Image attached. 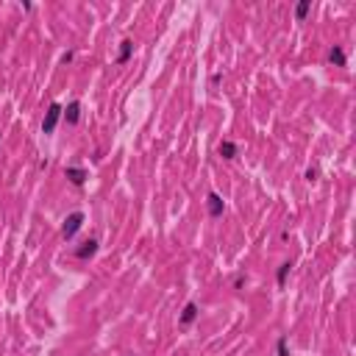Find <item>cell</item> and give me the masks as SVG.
Listing matches in <instances>:
<instances>
[{"label":"cell","mask_w":356,"mask_h":356,"mask_svg":"<svg viewBox=\"0 0 356 356\" xmlns=\"http://www.w3.org/2000/svg\"><path fill=\"white\" fill-rule=\"evenodd\" d=\"M61 112H64V109H61L59 103H50V106H47L45 120H42V134H53V131H56V122H59Z\"/></svg>","instance_id":"obj_1"},{"label":"cell","mask_w":356,"mask_h":356,"mask_svg":"<svg viewBox=\"0 0 356 356\" xmlns=\"http://www.w3.org/2000/svg\"><path fill=\"white\" fill-rule=\"evenodd\" d=\"M84 226V214L81 212H72L67 220H64V228H61V234H64V239H72V237L78 234V228Z\"/></svg>","instance_id":"obj_2"},{"label":"cell","mask_w":356,"mask_h":356,"mask_svg":"<svg viewBox=\"0 0 356 356\" xmlns=\"http://www.w3.org/2000/svg\"><path fill=\"white\" fill-rule=\"evenodd\" d=\"M206 203H209V214H212V217H220L223 209H226V203H223V198H220L217 192H209Z\"/></svg>","instance_id":"obj_3"},{"label":"cell","mask_w":356,"mask_h":356,"mask_svg":"<svg viewBox=\"0 0 356 356\" xmlns=\"http://www.w3.org/2000/svg\"><path fill=\"white\" fill-rule=\"evenodd\" d=\"M64 175H67L70 184H75V187H81V184L89 178L87 170H81V167H64Z\"/></svg>","instance_id":"obj_4"},{"label":"cell","mask_w":356,"mask_h":356,"mask_svg":"<svg viewBox=\"0 0 356 356\" xmlns=\"http://www.w3.org/2000/svg\"><path fill=\"white\" fill-rule=\"evenodd\" d=\"M198 314H200V309H198V304H187L184 306V312H181V326H192V323L198 320Z\"/></svg>","instance_id":"obj_5"},{"label":"cell","mask_w":356,"mask_h":356,"mask_svg":"<svg viewBox=\"0 0 356 356\" xmlns=\"http://www.w3.org/2000/svg\"><path fill=\"white\" fill-rule=\"evenodd\" d=\"M95 251H97V239H87V242H81V248H75V256L89 259V256H95Z\"/></svg>","instance_id":"obj_6"},{"label":"cell","mask_w":356,"mask_h":356,"mask_svg":"<svg viewBox=\"0 0 356 356\" xmlns=\"http://www.w3.org/2000/svg\"><path fill=\"white\" fill-rule=\"evenodd\" d=\"M64 120H67V125H75V122L81 120V103H78V100H72V103L67 106V112H64Z\"/></svg>","instance_id":"obj_7"},{"label":"cell","mask_w":356,"mask_h":356,"mask_svg":"<svg viewBox=\"0 0 356 356\" xmlns=\"http://www.w3.org/2000/svg\"><path fill=\"white\" fill-rule=\"evenodd\" d=\"M329 61L334 64V67H345V64H348V61H345V50H342L339 45H334V47L329 50Z\"/></svg>","instance_id":"obj_8"},{"label":"cell","mask_w":356,"mask_h":356,"mask_svg":"<svg viewBox=\"0 0 356 356\" xmlns=\"http://www.w3.org/2000/svg\"><path fill=\"white\" fill-rule=\"evenodd\" d=\"M217 153H220L223 159H237L239 148H237L234 142H228V139H226V142H220V145H217Z\"/></svg>","instance_id":"obj_9"},{"label":"cell","mask_w":356,"mask_h":356,"mask_svg":"<svg viewBox=\"0 0 356 356\" xmlns=\"http://www.w3.org/2000/svg\"><path fill=\"white\" fill-rule=\"evenodd\" d=\"M131 53H134V42L131 39H122L120 42V56H117V64H125L131 59Z\"/></svg>","instance_id":"obj_10"},{"label":"cell","mask_w":356,"mask_h":356,"mask_svg":"<svg viewBox=\"0 0 356 356\" xmlns=\"http://www.w3.org/2000/svg\"><path fill=\"white\" fill-rule=\"evenodd\" d=\"M309 9H312V0H301V3L295 6V17H298V20H306Z\"/></svg>","instance_id":"obj_11"},{"label":"cell","mask_w":356,"mask_h":356,"mask_svg":"<svg viewBox=\"0 0 356 356\" xmlns=\"http://www.w3.org/2000/svg\"><path fill=\"white\" fill-rule=\"evenodd\" d=\"M289 267H292L289 261H284V264L278 267V273H276V278H278V287H284V281H287V276H289Z\"/></svg>","instance_id":"obj_12"},{"label":"cell","mask_w":356,"mask_h":356,"mask_svg":"<svg viewBox=\"0 0 356 356\" xmlns=\"http://www.w3.org/2000/svg\"><path fill=\"white\" fill-rule=\"evenodd\" d=\"M276 356H289V351H287V337H278V342H276Z\"/></svg>","instance_id":"obj_13"},{"label":"cell","mask_w":356,"mask_h":356,"mask_svg":"<svg viewBox=\"0 0 356 356\" xmlns=\"http://www.w3.org/2000/svg\"><path fill=\"white\" fill-rule=\"evenodd\" d=\"M317 175H320V173H317V167H309L304 178H306V181H309V184H314V181H317Z\"/></svg>","instance_id":"obj_14"}]
</instances>
